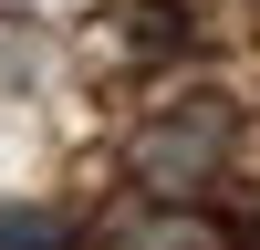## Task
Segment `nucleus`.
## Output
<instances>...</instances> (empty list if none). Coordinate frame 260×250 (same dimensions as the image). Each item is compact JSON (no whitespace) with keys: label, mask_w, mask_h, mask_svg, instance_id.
Masks as SVG:
<instances>
[{"label":"nucleus","mask_w":260,"mask_h":250,"mask_svg":"<svg viewBox=\"0 0 260 250\" xmlns=\"http://www.w3.org/2000/svg\"><path fill=\"white\" fill-rule=\"evenodd\" d=\"M83 219L73 208H0V250H73Z\"/></svg>","instance_id":"3"},{"label":"nucleus","mask_w":260,"mask_h":250,"mask_svg":"<svg viewBox=\"0 0 260 250\" xmlns=\"http://www.w3.org/2000/svg\"><path fill=\"white\" fill-rule=\"evenodd\" d=\"M104 250H229L208 219H187V208H146V219H125V229H104Z\"/></svg>","instance_id":"2"},{"label":"nucleus","mask_w":260,"mask_h":250,"mask_svg":"<svg viewBox=\"0 0 260 250\" xmlns=\"http://www.w3.org/2000/svg\"><path fill=\"white\" fill-rule=\"evenodd\" d=\"M229 146H240V104L219 94V83H198V94L156 104V115L136 125V146H125V177L146 188V208H177L187 188H208L229 167Z\"/></svg>","instance_id":"1"}]
</instances>
